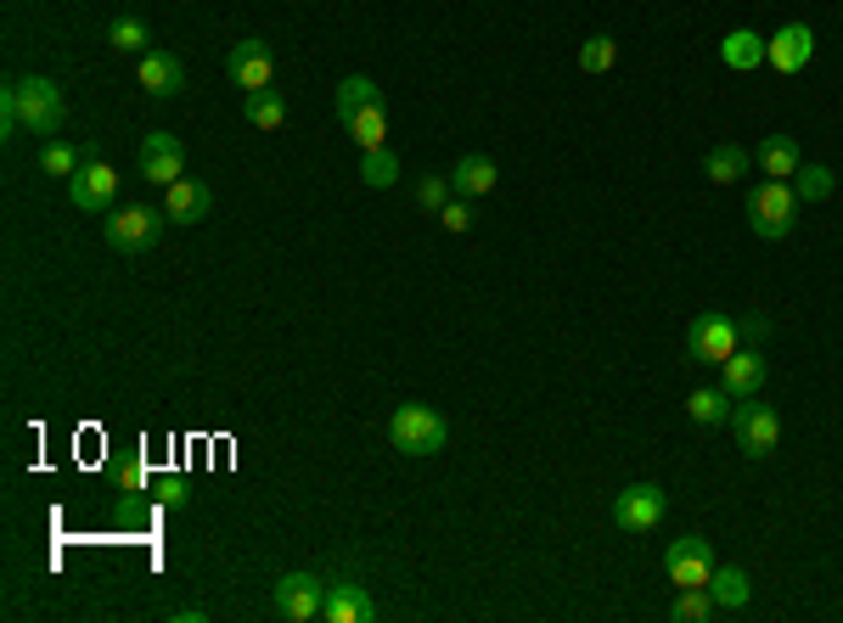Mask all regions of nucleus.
<instances>
[{
  "mask_svg": "<svg viewBox=\"0 0 843 623\" xmlns=\"http://www.w3.org/2000/svg\"><path fill=\"white\" fill-rule=\"evenodd\" d=\"M388 443L399 456H439L445 443H450V421L434 410V405H422V399H405V405H394V416H388Z\"/></svg>",
  "mask_w": 843,
  "mask_h": 623,
  "instance_id": "nucleus-1",
  "label": "nucleus"
},
{
  "mask_svg": "<svg viewBox=\"0 0 843 623\" xmlns=\"http://www.w3.org/2000/svg\"><path fill=\"white\" fill-rule=\"evenodd\" d=\"M793 219H799V192L788 181H759L748 192V225L759 242H782L793 231Z\"/></svg>",
  "mask_w": 843,
  "mask_h": 623,
  "instance_id": "nucleus-2",
  "label": "nucleus"
},
{
  "mask_svg": "<svg viewBox=\"0 0 843 623\" xmlns=\"http://www.w3.org/2000/svg\"><path fill=\"white\" fill-rule=\"evenodd\" d=\"M731 432H737V450L748 461H765V456H776V443H782V416L771 405H759V394H753V399H737Z\"/></svg>",
  "mask_w": 843,
  "mask_h": 623,
  "instance_id": "nucleus-3",
  "label": "nucleus"
},
{
  "mask_svg": "<svg viewBox=\"0 0 843 623\" xmlns=\"http://www.w3.org/2000/svg\"><path fill=\"white\" fill-rule=\"evenodd\" d=\"M12 84H18V113H23V130H29V135H57V130H62V119H68L62 84H57V79H40V73L12 79Z\"/></svg>",
  "mask_w": 843,
  "mask_h": 623,
  "instance_id": "nucleus-4",
  "label": "nucleus"
},
{
  "mask_svg": "<svg viewBox=\"0 0 843 623\" xmlns=\"http://www.w3.org/2000/svg\"><path fill=\"white\" fill-rule=\"evenodd\" d=\"M163 225H169V214H163V208H152V203H130V208H113V214H108L102 236H108V247H113V253H146V247L163 236Z\"/></svg>",
  "mask_w": 843,
  "mask_h": 623,
  "instance_id": "nucleus-5",
  "label": "nucleus"
},
{
  "mask_svg": "<svg viewBox=\"0 0 843 623\" xmlns=\"http://www.w3.org/2000/svg\"><path fill=\"white\" fill-rule=\"evenodd\" d=\"M663 573L674 590H709V573H714V551L703 533H681L669 551H663Z\"/></svg>",
  "mask_w": 843,
  "mask_h": 623,
  "instance_id": "nucleus-6",
  "label": "nucleus"
},
{
  "mask_svg": "<svg viewBox=\"0 0 843 623\" xmlns=\"http://www.w3.org/2000/svg\"><path fill=\"white\" fill-rule=\"evenodd\" d=\"M119 197V168L108 157H91V163H79L73 168V181H68V203L79 214H108Z\"/></svg>",
  "mask_w": 843,
  "mask_h": 623,
  "instance_id": "nucleus-7",
  "label": "nucleus"
},
{
  "mask_svg": "<svg viewBox=\"0 0 843 623\" xmlns=\"http://www.w3.org/2000/svg\"><path fill=\"white\" fill-rule=\"evenodd\" d=\"M737 343H742V331H737V320L731 315H698L692 326H687V354L698 366H725L731 354H737Z\"/></svg>",
  "mask_w": 843,
  "mask_h": 623,
  "instance_id": "nucleus-8",
  "label": "nucleus"
},
{
  "mask_svg": "<svg viewBox=\"0 0 843 623\" xmlns=\"http://www.w3.org/2000/svg\"><path fill=\"white\" fill-rule=\"evenodd\" d=\"M663 511H669V494H663L658 483H630V489H619V500H613V522H619L624 533H652V528L663 522Z\"/></svg>",
  "mask_w": 843,
  "mask_h": 623,
  "instance_id": "nucleus-9",
  "label": "nucleus"
},
{
  "mask_svg": "<svg viewBox=\"0 0 843 623\" xmlns=\"http://www.w3.org/2000/svg\"><path fill=\"white\" fill-rule=\"evenodd\" d=\"M186 174V141L181 135H169V130H152L141 141V181L152 186H175Z\"/></svg>",
  "mask_w": 843,
  "mask_h": 623,
  "instance_id": "nucleus-10",
  "label": "nucleus"
},
{
  "mask_svg": "<svg viewBox=\"0 0 843 623\" xmlns=\"http://www.w3.org/2000/svg\"><path fill=\"white\" fill-rule=\"evenodd\" d=\"M321 606H326V584L315 573H282L276 579V612L287 623H309V617H321Z\"/></svg>",
  "mask_w": 843,
  "mask_h": 623,
  "instance_id": "nucleus-11",
  "label": "nucleus"
},
{
  "mask_svg": "<svg viewBox=\"0 0 843 623\" xmlns=\"http://www.w3.org/2000/svg\"><path fill=\"white\" fill-rule=\"evenodd\" d=\"M225 73L242 84V91H265V84L276 79V51L265 40H242V45H231Z\"/></svg>",
  "mask_w": 843,
  "mask_h": 623,
  "instance_id": "nucleus-12",
  "label": "nucleus"
},
{
  "mask_svg": "<svg viewBox=\"0 0 843 623\" xmlns=\"http://www.w3.org/2000/svg\"><path fill=\"white\" fill-rule=\"evenodd\" d=\"M810 57H815V29L810 23H782L765 40V62L776 73H799V68H810Z\"/></svg>",
  "mask_w": 843,
  "mask_h": 623,
  "instance_id": "nucleus-13",
  "label": "nucleus"
},
{
  "mask_svg": "<svg viewBox=\"0 0 843 623\" xmlns=\"http://www.w3.org/2000/svg\"><path fill=\"white\" fill-rule=\"evenodd\" d=\"M135 84H141L146 96H181V91H186V68H181L175 51H146V57L135 62Z\"/></svg>",
  "mask_w": 843,
  "mask_h": 623,
  "instance_id": "nucleus-14",
  "label": "nucleus"
},
{
  "mask_svg": "<svg viewBox=\"0 0 843 623\" xmlns=\"http://www.w3.org/2000/svg\"><path fill=\"white\" fill-rule=\"evenodd\" d=\"M169 197H163V214H169V225H203L209 214H214V192L203 186V181H181L175 186H163Z\"/></svg>",
  "mask_w": 843,
  "mask_h": 623,
  "instance_id": "nucleus-15",
  "label": "nucleus"
},
{
  "mask_svg": "<svg viewBox=\"0 0 843 623\" xmlns=\"http://www.w3.org/2000/svg\"><path fill=\"white\" fill-rule=\"evenodd\" d=\"M326 623H377V601L366 595V584H326V606H321Z\"/></svg>",
  "mask_w": 843,
  "mask_h": 623,
  "instance_id": "nucleus-16",
  "label": "nucleus"
},
{
  "mask_svg": "<svg viewBox=\"0 0 843 623\" xmlns=\"http://www.w3.org/2000/svg\"><path fill=\"white\" fill-rule=\"evenodd\" d=\"M720 388L731 399H753L759 388H765V354H759V348H737L731 360L720 366Z\"/></svg>",
  "mask_w": 843,
  "mask_h": 623,
  "instance_id": "nucleus-17",
  "label": "nucleus"
},
{
  "mask_svg": "<svg viewBox=\"0 0 843 623\" xmlns=\"http://www.w3.org/2000/svg\"><path fill=\"white\" fill-rule=\"evenodd\" d=\"M495 181H500L495 163H489V157H478V152H467V157L450 168V192H456V197H467V203L489 197V192H495Z\"/></svg>",
  "mask_w": 843,
  "mask_h": 623,
  "instance_id": "nucleus-18",
  "label": "nucleus"
},
{
  "mask_svg": "<svg viewBox=\"0 0 843 623\" xmlns=\"http://www.w3.org/2000/svg\"><path fill=\"white\" fill-rule=\"evenodd\" d=\"M753 163L765 168V181H793L799 174V146H793V135H765L753 146Z\"/></svg>",
  "mask_w": 843,
  "mask_h": 623,
  "instance_id": "nucleus-19",
  "label": "nucleus"
},
{
  "mask_svg": "<svg viewBox=\"0 0 843 623\" xmlns=\"http://www.w3.org/2000/svg\"><path fill=\"white\" fill-rule=\"evenodd\" d=\"M720 62H725L731 73H753L759 62H765V34H753V29H731V34L720 40Z\"/></svg>",
  "mask_w": 843,
  "mask_h": 623,
  "instance_id": "nucleus-20",
  "label": "nucleus"
},
{
  "mask_svg": "<svg viewBox=\"0 0 843 623\" xmlns=\"http://www.w3.org/2000/svg\"><path fill=\"white\" fill-rule=\"evenodd\" d=\"M748 163H753V152L748 146H737V141H720V146H709V157H703V174L714 186H731V181H742L748 174Z\"/></svg>",
  "mask_w": 843,
  "mask_h": 623,
  "instance_id": "nucleus-21",
  "label": "nucleus"
},
{
  "mask_svg": "<svg viewBox=\"0 0 843 623\" xmlns=\"http://www.w3.org/2000/svg\"><path fill=\"white\" fill-rule=\"evenodd\" d=\"M709 595H714L720 612H742V606L753 601V584H748L742 568H714V573H709Z\"/></svg>",
  "mask_w": 843,
  "mask_h": 623,
  "instance_id": "nucleus-22",
  "label": "nucleus"
},
{
  "mask_svg": "<svg viewBox=\"0 0 843 623\" xmlns=\"http://www.w3.org/2000/svg\"><path fill=\"white\" fill-rule=\"evenodd\" d=\"M377 102H383L377 79H366V73H349L344 84H337V124H349L355 113H366V108H377Z\"/></svg>",
  "mask_w": 843,
  "mask_h": 623,
  "instance_id": "nucleus-23",
  "label": "nucleus"
},
{
  "mask_svg": "<svg viewBox=\"0 0 843 623\" xmlns=\"http://www.w3.org/2000/svg\"><path fill=\"white\" fill-rule=\"evenodd\" d=\"M242 113H247L253 130H282L287 124V102H282V91H271V84H265V91H247Z\"/></svg>",
  "mask_w": 843,
  "mask_h": 623,
  "instance_id": "nucleus-24",
  "label": "nucleus"
},
{
  "mask_svg": "<svg viewBox=\"0 0 843 623\" xmlns=\"http://www.w3.org/2000/svg\"><path fill=\"white\" fill-rule=\"evenodd\" d=\"M731 410H737V399H731L725 388H698V394L687 399V416H692L698 427H720V421H731Z\"/></svg>",
  "mask_w": 843,
  "mask_h": 623,
  "instance_id": "nucleus-25",
  "label": "nucleus"
},
{
  "mask_svg": "<svg viewBox=\"0 0 843 623\" xmlns=\"http://www.w3.org/2000/svg\"><path fill=\"white\" fill-rule=\"evenodd\" d=\"M108 45H113V51H124V57H146V51H152V29H146L141 18H130V12H124V18H113Z\"/></svg>",
  "mask_w": 843,
  "mask_h": 623,
  "instance_id": "nucleus-26",
  "label": "nucleus"
},
{
  "mask_svg": "<svg viewBox=\"0 0 843 623\" xmlns=\"http://www.w3.org/2000/svg\"><path fill=\"white\" fill-rule=\"evenodd\" d=\"M360 181H366L372 192H383V186H394V181H399V157H394V146H372V152H360Z\"/></svg>",
  "mask_w": 843,
  "mask_h": 623,
  "instance_id": "nucleus-27",
  "label": "nucleus"
},
{
  "mask_svg": "<svg viewBox=\"0 0 843 623\" xmlns=\"http://www.w3.org/2000/svg\"><path fill=\"white\" fill-rule=\"evenodd\" d=\"M344 130L355 135V146H360V152H372V146H388V141H383V135H388V113H383V102H377V108H366V113H355Z\"/></svg>",
  "mask_w": 843,
  "mask_h": 623,
  "instance_id": "nucleus-28",
  "label": "nucleus"
},
{
  "mask_svg": "<svg viewBox=\"0 0 843 623\" xmlns=\"http://www.w3.org/2000/svg\"><path fill=\"white\" fill-rule=\"evenodd\" d=\"M79 163H84V152L68 146V141H45V146H40V168L51 174V181H73Z\"/></svg>",
  "mask_w": 843,
  "mask_h": 623,
  "instance_id": "nucleus-29",
  "label": "nucleus"
},
{
  "mask_svg": "<svg viewBox=\"0 0 843 623\" xmlns=\"http://www.w3.org/2000/svg\"><path fill=\"white\" fill-rule=\"evenodd\" d=\"M793 192H799V203H826L832 197V168L826 163H799V174H793Z\"/></svg>",
  "mask_w": 843,
  "mask_h": 623,
  "instance_id": "nucleus-30",
  "label": "nucleus"
},
{
  "mask_svg": "<svg viewBox=\"0 0 843 623\" xmlns=\"http://www.w3.org/2000/svg\"><path fill=\"white\" fill-rule=\"evenodd\" d=\"M613 62H619V40H613V34H590V40L579 45V68H585V73H608Z\"/></svg>",
  "mask_w": 843,
  "mask_h": 623,
  "instance_id": "nucleus-31",
  "label": "nucleus"
},
{
  "mask_svg": "<svg viewBox=\"0 0 843 623\" xmlns=\"http://www.w3.org/2000/svg\"><path fill=\"white\" fill-rule=\"evenodd\" d=\"M709 612H720L709 590H681V595H674V606H669V617H674V623H703Z\"/></svg>",
  "mask_w": 843,
  "mask_h": 623,
  "instance_id": "nucleus-32",
  "label": "nucleus"
},
{
  "mask_svg": "<svg viewBox=\"0 0 843 623\" xmlns=\"http://www.w3.org/2000/svg\"><path fill=\"white\" fill-rule=\"evenodd\" d=\"M450 197H456V192H450V174H445V181H439V174H428V181L416 186V203L428 208V214H439V208H445Z\"/></svg>",
  "mask_w": 843,
  "mask_h": 623,
  "instance_id": "nucleus-33",
  "label": "nucleus"
},
{
  "mask_svg": "<svg viewBox=\"0 0 843 623\" xmlns=\"http://www.w3.org/2000/svg\"><path fill=\"white\" fill-rule=\"evenodd\" d=\"M439 225H445L450 236H461V231H473V203H467V197H450V203L439 208Z\"/></svg>",
  "mask_w": 843,
  "mask_h": 623,
  "instance_id": "nucleus-34",
  "label": "nucleus"
},
{
  "mask_svg": "<svg viewBox=\"0 0 843 623\" xmlns=\"http://www.w3.org/2000/svg\"><path fill=\"white\" fill-rule=\"evenodd\" d=\"M158 505L186 511V505H192V483H186V478H163V483H158Z\"/></svg>",
  "mask_w": 843,
  "mask_h": 623,
  "instance_id": "nucleus-35",
  "label": "nucleus"
},
{
  "mask_svg": "<svg viewBox=\"0 0 843 623\" xmlns=\"http://www.w3.org/2000/svg\"><path fill=\"white\" fill-rule=\"evenodd\" d=\"M141 483H146V472H141V461H130V467H119V489H124V494H141Z\"/></svg>",
  "mask_w": 843,
  "mask_h": 623,
  "instance_id": "nucleus-36",
  "label": "nucleus"
},
{
  "mask_svg": "<svg viewBox=\"0 0 843 623\" xmlns=\"http://www.w3.org/2000/svg\"><path fill=\"white\" fill-rule=\"evenodd\" d=\"M737 331H742L748 343H759V337L771 331V320H765V315H748V320H737Z\"/></svg>",
  "mask_w": 843,
  "mask_h": 623,
  "instance_id": "nucleus-37",
  "label": "nucleus"
},
{
  "mask_svg": "<svg viewBox=\"0 0 843 623\" xmlns=\"http://www.w3.org/2000/svg\"><path fill=\"white\" fill-rule=\"evenodd\" d=\"M169 617H175V623H203L209 612H203V606H181V612H169Z\"/></svg>",
  "mask_w": 843,
  "mask_h": 623,
  "instance_id": "nucleus-38",
  "label": "nucleus"
}]
</instances>
